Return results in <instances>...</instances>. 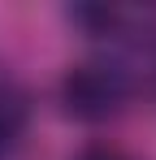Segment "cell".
Returning a JSON list of instances; mask_svg holds the SVG:
<instances>
[{
  "mask_svg": "<svg viewBox=\"0 0 156 160\" xmlns=\"http://www.w3.org/2000/svg\"><path fill=\"white\" fill-rule=\"evenodd\" d=\"M61 104L74 121L87 126L113 121L130 104V74L113 61H82L61 78Z\"/></svg>",
  "mask_w": 156,
  "mask_h": 160,
  "instance_id": "cell-1",
  "label": "cell"
},
{
  "mask_svg": "<svg viewBox=\"0 0 156 160\" xmlns=\"http://www.w3.org/2000/svg\"><path fill=\"white\" fill-rule=\"evenodd\" d=\"M30 126V100L13 78H0V156L18 147V138Z\"/></svg>",
  "mask_w": 156,
  "mask_h": 160,
  "instance_id": "cell-2",
  "label": "cell"
},
{
  "mask_svg": "<svg viewBox=\"0 0 156 160\" xmlns=\"http://www.w3.org/2000/svg\"><path fill=\"white\" fill-rule=\"evenodd\" d=\"M74 160H134L126 147H117V143H91V147H82Z\"/></svg>",
  "mask_w": 156,
  "mask_h": 160,
  "instance_id": "cell-3",
  "label": "cell"
}]
</instances>
